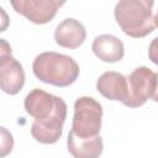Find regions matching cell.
<instances>
[{
  "mask_svg": "<svg viewBox=\"0 0 158 158\" xmlns=\"http://www.w3.org/2000/svg\"><path fill=\"white\" fill-rule=\"evenodd\" d=\"M156 84V74L148 67H138L127 77L128 94L123 105L127 107L142 106L152 98Z\"/></svg>",
  "mask_w": 158,
  "mask_h": 158,
  "instance_id": "5b68a950",
  "label": "cell"
},
{
  "mask_svg": "<svg viewBox=\"0 0 158 158\" xmlns=\"http://www.w3.org/2000/svg\"><path fill=\"white\" fill-rule=\"evenodd\" d=\"M67 147L73 158H99L102 153L104 144L101 136L83 139L70 130L67 137Z\"/></svg>",
  "mask_w": 158,
  "mask_h": 158,
  "instance_id": "7c38bea8",
  "label": "cell"
},
{
  "mask_svg": "<svg viewBox=\"0 0 158 158\" xmlns=\"http://www.w3.org/2000/svg\"><path fill=\"white\" fill-rule=\"evenodd\" d=\"M25 84L22 64L10 54H0V88L9 95H16Z\"/></svg>",
  "mask_w": 158,
  "mask_h": 158,
  "instance_id": "52a82bcc",
  "label": "cell"
},
{
  "mask_svg": "<svg viewBox=\"0 0 158 158\" xmlns=\"http://www.w3.org/2000/svg\"><path fill=\"white\" fill-rule=\"evenodd\" d=\"M26 112L36 121L44 120L56 115H67L65 101L42 89L31 90L23 101Z\"/></svg>",
  "mask_w": 158,
  "mask_h": 158,
  "instance_id": "277c9868",
  "label": "cell"
},
{
  "mask_svg": "<svg viewBox=\"0 0 158 158\" xmlns=\"http://www.w3.org/2000/svg\"><path fill=\"white\" fill-rule=\"evenodd\" d=\"M12 147H14L12 135L5 127H1V156L6 157L12 151Z\"/></svg>",
  "mask_w": 158,
  "mask_h": 158,
  "instance_id": "4fadbf2b",
  "label": "cell"
},
{
  "mask_svg": "<svg viewBox=\"0 0 158 158\" xmlns=\"http://www.w3.org/2000/svg\"><path fill=\"white\" fill-rule=\"evenodd\" d=\"M151 99L153 101L158 102V73H156V84H154V90H153V94H152Z\"/></svg>",
  "mask_w": 158,
  "mask_h": 158,
  "instance_id": "9a60e30c",
  "label": "cell"
},
{
  "mask_svg": "<svg viewBox=\"0 0 158 158\" xmlns=\"http://www.w3.org/2000/svg\"><path fill=\"white\" fill-rule=\"evenodd\" d=\"M91 49L102 62L116 63L125 56V46L120 38L112 35H100L94 38Z\"/></svg>",
  "mask_w": 158,
  "mask_h": 158,
  "instance_id": "8fae6325",
  "label": "cell"
},
{
  "mask_svg": "<svg viewBox=\"0 0 158 158\" xmlns=\"http://www.w3.org/2000/svg\"><path fill=\"white\" fill-rule=\"evenodd\" d=\"M86 38V30L84 25L72 17L64 19L54 30L56 43L60 47L75 49L84 43Z\"/></svg>",
  "mask_w": 158,
  "mask_h": 158,
  "instance_id": "9c48e42d",
  "label": "cell"
},
{
  "mask_svg": "<svg viewBox=\"0 0 158 158\" xmlns=\"http://www.w3.org/2000/svg\"><path fill=\"white\" fill-rule=\"evenodd\" d=\"M151 0H121L115 5V19L123 33L133 38L149 35L156 28Z\"/></svg>",
  "mask_w": 158,
  "mask_h": 158,
  "instance_id": "7a4b0ae2",
  "label": "cell"
},
{
  "mask_svg": "<svg viewBox=\"0 0 158 158\" xmlns=\"http://www.w3.org/2000/svg\"><path fill=\"white\" fill-rule=\"evenodd\" d=\"M101 104L91 96H80L74 102L72 131L83 139L96 137L101 130Z\"/></svg>",
  "mask_w": 158,
  "mask_h": 158,
  "instance_id": "3957f363",
  "label": "cell"
},
{
  "mask_svg": "<svg viewBox=\"0 0 158 158\" xmlns=\"http://www.w3.org/2000/svg\"><path fill=\"white\" fill-rule=\"evenodd\" d=\"M148 58L152 63L158 65V36L153 38L148 47Z\"/></svg>",
  "mask_w": 158,
  "mask_h": 158,
  "instance_id": "5bb4252c",
  "label": "cell"
},
{
  "mask_svg": "<svg viewBox=\"0 0 158 158\" xmlns=\"http://www.w3.org/2000/svg\"><path fill=\"white\" fill-rule=\"evenodd\" d=\"M67 118V115H56L44 120H33L31 125L32 137L43 144L56 143L63 133V125Z\"/></svg>",
  "mask_w": 158,
  "mask_h": 158,
  "instance_id": "30bf717a",
  "label": "cell"
},
{
  "mask_svg": "<svg viewBox=\"0 0 158 158\" xmlns=\"http://www.w3.org/2000/svg\"><path fill=\"white\" fill-rule=\"evenodd\" d=\"M154 22H156V26H158V10H157L156 16H154Z\"/></svg>",
  "mask_w": 158,
  "mask_h": 158,
  "instance_id": "2e32d148",
  "label": "cell"
},
{
  "mask_svg": "<svg viewBox=\"0 0 158 158\" xmlns=\"http://www.w3.org/2000/svg\"><path fill=\"white\" fill-rule=\"evenodd\" d=\"M14 10L36 25H44L53 20L58 9L65 4L59 0H12Z\"/></svg>",
  "mask_w": 158,
  "mask_h": 158,
  "instance_id": "8992f818",
  "label": "cell"
},
{
  "mask_svg": "<svg viewBox=\"0 0 158 158\" xmlns=\"http://www.w3.org/2000/svg\"><path fill=\"white\" fill-rule=\"evenodd\" d=\"M96 90L109 100L125 104L128 94L127 77L114 70L105 72L96 80Z\"/></svg>",
  "mask_w": 158,
  "mask_h": 158,
  "instance_id": "ba28073f",
  "label": "cell"
},
{
  "mask_svg": "<svg viewBox=\"0 0 158 158\" xmlns=\"http://www.w3.org/2000/svg\"><path fill=\"white\" fill-rule=\"evenodd\" d=\"M32 72L38 80L64 88L78 79L80 69L72 57L49 51L36 56L32 63Z\"/></svg>",
  "mask_w": 158,
  "mask_h": 158,
  "instance_id": "6da1fadb",
  "label": "cell"
}]
</instances>
